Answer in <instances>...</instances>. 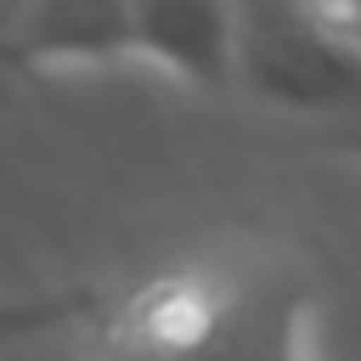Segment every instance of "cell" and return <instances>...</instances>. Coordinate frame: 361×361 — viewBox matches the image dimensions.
I'll use <instances>...</instances> for the list:
<instances>
[{"mask_svg":"<svg viewBox=\"0 0 361 361\" xmlns=\"http://www.w3.org/2000/svg\"><path fill=\"white\" fill-rule=\"evenodd\" d=\"M237 90L361 130V17L338 0H237Z\"/></svg>","mask_w":361,"mask_h":361,"instance_id":"obj_1","label":"cell"},{"mask_svg":"<svg viewBox=\"0 0 361 361\" xmlns=\"http://www.w3.org/2000/svg\"><path fill=\"white\" fill-rule=\"evenodd\" d=\"M6 56L17 73L135 62V0H11Z\"/></svg>","mask_w":361,"mask_h":361,"instance_id":"obj_2","label":"cell"},{"mask_svg":"<svg viewBox=\"0 0 361 361\" xmlns=\"http://www.w3.org/2000/svg\"><path fill=\"white\" fill-rule=\"evenodd\" d=\"M135 62L192 90H237V0H135Z\"/></svg>","mask_w":361,"mask_h":361,"instance_id":"obj_3","label":"cell"},{"mask_svg":"<svg viewBox=\"0 0 361 361\" xmlns=\"http://www.w3.org/2000/svg\"><path fill=\"white\" fill-rule=\"evenodd\" d=\"M338 6H350V11H355V17H361V0H338Z\"/></svg>","mask_w":361,"mask_h":361,"instance_id":"obj_4","label":"cell"}]
</instances>
